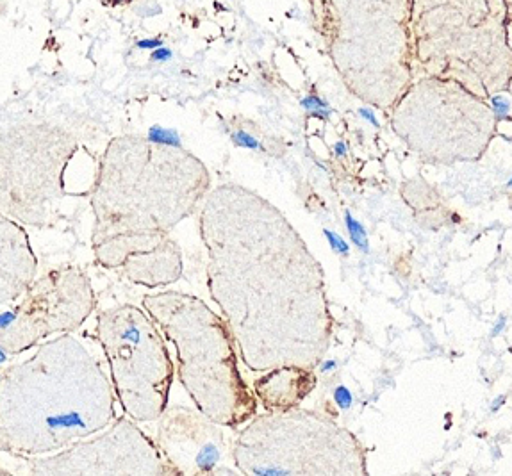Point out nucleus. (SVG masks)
<instances>
[{"label":"nucleus","instance_id":"ddd939ff","mask_svg":"<svg viewBox=\"0 0 512 476\" xmlns=\"http://www.w3.org/2000/svg\"><path fill=\"white\" fill-rule=\"evenodd\" d=\"M345 223H347L348 236L352 239V243H354L361 252L368 254V252H370V241H368V234H366L363 223L357 222L350 211H345Z\"/></svg>","mask_w":512,"mask_h":476},{"label":"nucleus","instance_id":"f03ea898","mask_svg":"<svg viewBox=\"0 0 512 476\" xmlns=\"http://www.w3.org/2000/svg\"><path fill=\"white\" fill-rule=\"evenodd\" d=\"M209 172L184 148L140 138L109 143L91 193L93 252L100 266L122 268L145 288L179 280L181 252L168 238L209 191Z\"/></svg>","mask_w":512,"mask_h":476},{"label":"nucleus","instance_id":"2eb2a0df","mask_svg":"<svg viewBox=\"0 0 512 476\" xmlns=\"http://www.w3.org/2000/svg\"><path fill=\"white\" fill-rule=\"evenodd\" d=\"M232 141H234L236 147L250 148V150H263V145H261L252 134H248V132L245 131L234 132V134H232Z\"/></svg>","mask_w":512,"mask_h":476},{"label":"nucleus","instance_id":"f257e3e1","mask_svg":"<svg viewBox=\"0 0 512 476\" xmlns=\"http://www.w3.org/2000/svg\"><path fill=\"white\" fill-rule=\"evenodd\" d=\"M200 236L209 293L248 370L316 368L334 320L322 264L286 216L256 191L223 184L207 197Z\"/></svg>","mask_w":512,"mask_h":476},{"label":"nucleus","instance_id":"393cba45","mask_svg":"<svg viewBox=\"0 0 512 476\" xmlns=\"http://www.w3.org/2000/svg\"><path fill=\"white\" fill-rule=\"evenodd\" d=\"M311 116L320 118V120H327L331 116V109H320V111H311Z\"/></svg>","mask_w":512,"mask_h":476},{"label":"nucleus","instance_id":"aec40b11","mask_svg":"<svg viewBox=\"0 0 512 476\" xmlns=\"http://www.w3.org/2000/svg\"><path fill=\"white\" fill-rule=\"evenodd\" d=\"M172 58H174L172 50L166 49V47H157V49L152 50V54H150V59L156 61V63H166V61H170Z\"/></svg>","mask_w":512,"mask_h":476},{"label":"nucleus","instance_id":"9b49d317","mask_svg":"<svg viewBox=\"0 0 512 476\" xmlns=\"http://www.w3.org/2000/svg\"><path fill=\"white\" fill-rule=\"evenodd\" d=\"M36 273L38 261L24 227L0 213V304L24 295Z\"/></svg>","mask_w":512,"mask_h":476},{"label":"nucleus","instance_id":"4be33fe9","mask_svg":"<svg viewBox=\"0 0 512 476\" xmlns=\"http://www.w3.org/2000/svg\"><path fill=\"white\" fill-rule=\"evenodd\" d=\"M359 116L364 118L366 122L375 125V127H380L379 120H377V116H375V113H373L370 107H361V109H359Z\"/></svg>","mask_w":512,"mask_h":476},{"label":"nucleus","instance_id":"9d476101","mask_svg":"<svg viewBox=\"0 0 512 476\" xmlns=\"http://www.w3.org/2000/svg\"><path fill=\"white\" fill-rule=\"evenodd\" d=\"M157 421V448L175 475L234 473L225 466L231 448L222 425L181 405L166 407Z\"/></svg>","mask_w":512,"mask_h":476},{"label":"nucleus","instance_id":"6e6552de","mask_svg":"<svg viewBox=\"0 0 512 476\" xmlns=\"http://www.w3.org/2000/svg\"><path fill=\"white\" fill-rule=\"evenodd\" d=\"M97 305L88 275L79 268L49 271L25 289L11 307L15 320L0 332V346L11 355L27 352L52 334H70L88 320Z\"/></svg>","mask_w":512,"mask_h":476},{"label":"nucleus","instance_id":"5701e85b","mask_svg":"<svg viewBox=\"0 0 512 476\" xmlns=\"http://www.w3.org/2000/svg\"><path fill=\"white\" fill-rule=\"evenodd\" d=\"M320 366V373H329V371L336 370L338 362L336 361H325L318 364Z\"/></svg>","mask_w":512,"mask_h":476},{"label":"nucleus","instance_id":"f8f14e48","mask_svg":"<svg viewBox=\"0 0 512 476\" xmlns=\"http://www.w3.org/2000/svg\"><path fill=\"white\" fill-rule=\"evenodd\" d=\"M265 373V377L256 378L252 393L268 412L297 409L318 384L314 368L279 366Z\"/></svg>","mask_w":512,"mask_h":476},{"label":"nucleus","instance_id":"0eeeda50","mask_svg":"<svg viewBox=\"0 0 512 476\" xmlns=\"http://www.w3.org/2000/svg\"><path fill=\"white\" fill-rule=\"evenodd\" d=\"M38 136L0 138V213L45 227L54 220L52 206L67 197L65 170L74 156L75 141L54 134L40 148Z\"/></svg>","mask_w":512,"mask_h":476},{"label":"nucleus","instance_id":"4468645a","mask_svg":"<svg viewBox=\"0 0 512 476\" xmlns=\"http://www.w3.org/2000/svg\"><path fill=\"white\" fill-rule=\"evenodd\" d=\"M147 140L156 145H165V147L182 148L181 136L175 129H166L161 125H152L147 134Z\"/></svg>","mask_w":512,"mask_h":476},{"label":"nucleus","instance_id":"b1692460","mask_svg":"<svg viewBox=\"0 0 512 476\" xmlns=\"http://www.w3.org/2000/svg\"><path fill=\"white\" fill-rule=\"evenodd\" d=\"M334 154H336V157L347 156V145H345L343 141H339V143H336V145H334Z\"/></svg>","mask_w":512,"mask_h":476},{"label":"nucleus","instance_id":"bb28decb","mask_svg":"<svg viewBox=\"0 0 512 476\" xmlns=\"http://www.w3.org/2000/svg\"><path fill=\"white\" fill-rule=\"evenodd\" d=\"M504 403H505L504 396H498V398H496V400H495V403H493V407H491V412L500 411V407H502V405H504Z\"/></svg>","mask_w":512,"mask_h":476},{"label":"nucleus","instance_id":"412c9836","mask_svg":"<svg viewBox=\"0 0 512 476\" xmlns=\"http://www.w3.org/2000/svg\"><path fill=\"white\" fill-rule=\"evenodd\" d=\"M136 47L141 50H154L157 47H163V40L159 38H149V40H140L136 43Z\"/></svg>","mask_w":512,"mask_h":476},{"label":"nucleus","instance_id":"7ed1b4c3","mask_svg":"<svg viewBox=\"0 0 512 476\" xmlns=\"http://www.w3.org/2000/svg\"><path fill=\"white\" fill-rule=\"evenodd\" d=\"M115 389L100 362L61 334L31 359L0 370V453L40 457L108 428Z\"/></svg>","mask_w":512,"mask_h":476},{"label":"nucleus","instance_id":"f3484780","mask_svg":"<svg viewBox=\"0 0 512 476\" xmlns=\"http://www.w3.org/2000/svg\"><path fill=\"white\" fill-rule=\"evenodd\" d=\"M332 396H334V402H336L341 411H348L352 407V403H354V396H352L347 386L336 387Z\"/></svg>","mask_w":512,"mask_h":476},{"label":"nucleus","instance_id":"c85d7f7f","mask_svg":"<svg viewBox=\"0 0 512 476\" xmlns=\"http://www.w3.org/2000/svg\"><path fill=\"white\" fill-rule=\"evenodd\" d=\"M0 473H6V471H4V469H0Z\"/></svg>","mask_w":512,"mask_h":476},{"label":"nucleus","instance_id":"6ab92c4d","mask_svg":"<svg viewBox=\"0 0 512 476\" xmlns=\"http://www.w3.org/2000/svg\"><path fill=\"white\" fill-rule=\"evenodd\" d=\"M302 107L311 113V111L329 109V104H327L325 100L320 99V97H316V95H309V97H306V99L302 100Z\"/></svg>","mask_w":512,"mask_h":476},{"label":"nucleus","instance_id":"39448f33","mask_svg":"<svg viewBox=\"0 0 512 476\" xmlns=\"http://www.w3.org/2000/svg\"><path fill=\"white\" fill-rule=\"evenodd\" d=\"M243 475L366 476L363 444L347 428L314 411L254 416L232 444Z\"/></svg>","mask_w":512,"mask_h":476},{"label":"nucleus","instance_id":"1a4fd4ad","mask_svg":"<svg viewBox=\"0 0 512 476\" xmlns=\"http://www.w3.org/2000/svg\"><path fill=\"white\" fill-rule=\"evenodd\" d=\"M27 464L31 475H175L157 444L125 418L95 439H81L45 459H27Z\"/></svg>","mask_w":512,"mask_h":476},{"label":"nucleus","instance_id":"cd10ccee","mask_svg":"<svg viewBox=\"0 0 512 476\" xmlns=\"http://www.w3.org/2000/svg\"><path fill=\"white\" fill-rule=\"evenodd\" d=\"M505 327V318H500L498 323H496L495 329H493V336H498L500 334V330H504Z\"/></svg>","mask_w":512,"mask_h":476},{"label":"nucleus","instance_id":"20e7f679","mask_svg":"<svg viewBox=\"0 0 512 476\" xmlns=\"http://www.w3.org/2000/svg\"><path fill=\"white\" fill-rule=\"evenodd\" d=\"M141 304L175 346L179 380L197 411L225 428L256 416L259 403L241 377L227 321L199 296L179 291L143 296Z\"/></svg>","mask_w":512,"mask_h":476},{"label":"nucleus","instance_id":"a211bd4d","mask_svg":"<svg viewBox=\"0 0 512 476\" xmlns=\"http://www.w3.org/2000/svg\"><path fill=\"white\" fill-rule=\"evenodd\" d=\"M491 106H493V111H495L498 120L509 118V111H511L509 100L502 99V97H493V99H491Z\"/></svg>","mask_w":512,"mask_h":476},{"label":"nucleus","instance_id":"a878e982","mask_svg":"<svg viewBox=\"0 0 512 476\" xmlns=\"http://www.w3.org/2000/svg\"><path fill=\"white\" fill-rule=\"evenodd\" d=\"M11 357H13V355L0 346V366H4L6 362L11 361Z\"/></svg>","mask_w":512,"mask_h":476},{"label":"nucleus","instance_id":"dca6fc26","mask_svg":"<svg viewBox=\"0 0 512 476\" xmlns=\"http://www.w3.org/2000/svg\"><path fill=\"white\" fill-rule=\"evenodd\" d=\"M323 234H325V238H327L329 245H331L332 250H334L336 254H350V245H348L347 241L341 238L339 234H336V232H332V230L329 229H323Z\"/></svg>","mask_w":512,"mask_h":476},{"label":"nucleus","instance_id":"423d86ee","mask_svg":"<svg viewBox=\"0 0 512 476\" xmlns=\"http://www.w3.org/2000/svg\"><path fill=\"white\" fill-rule=\"evenodd\" d=\"M95 339L106 353L116 400L134 421H157L174 382L165 336L149 312L125 304L97 316Z\"/></svg>","mask_w":512,"mask_h":476}]
</instances>
